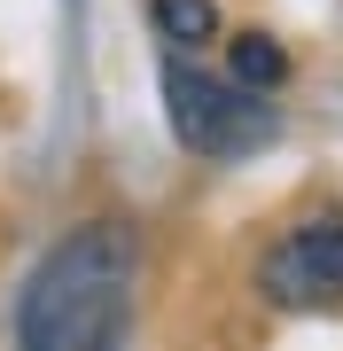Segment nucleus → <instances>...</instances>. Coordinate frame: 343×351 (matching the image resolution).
Wrapping results in <instances>:
<instances>
[{
    "label": "nucleus",
    "instance_id": "f257e3e1",
    "mask_svg": "<svg viewBox=\"0 0 343 351\" xmlns=\"http://www.w3.org/2000/svg\"><path fill=\"white\" fill-rule=\"evenodd\" d=\"M133 281L140 242L125 219H86L63 234L16 304V343L24 351H110L133 328Z\"/></svg>",
    "mask_w": 343,
    "mask_h": 351
},
{
    "label": "nucleus",
    "instance_id": "f03ea898",
    "mask_svg": "<svg viewBox=\"0 0 343 351\" xmlns=\"http://www.w3.org/2000/svg\"><path fill=\"white\" fill-rule=\"evenodd\" d=\"M164 110H172L179 149H195V156H211V164L257 156V149L281 141L273 94H250V86H234V78H211V71L179 63V55L164 63Z\"/></svg>",
    "mask_w": 343,
    "mask_h": 351
},
{
    "label": "nucleus",
    "instance_id": "7ed1b4c3",
    "mask_svg": "<svg viewBox=\"0 0 343 351\" xmlns=\"http://www.w3.org/2000/svg\"><path fill=\"white\" fill-rule=\"evenodd\" d=\"M257 289H266V304H281V313H328V304H343V211L296 219L266 250Z\"/></svg>",
    "mask_w": 343,
    "mask_h": 351
},
{
    "label": "nucleus",
    "instance_id": "20e7f679",
    "mask_svg": "<svg viewBox=\"0 0 343 351\" xmlns=\"http://www.w3.org/2000/svg\"><path fill=\"white\" fill-rule=\"evenodd\" d=\"M227 78L250 86V94H281L289 86V47L273 32H234L227 39Z\"/></svg>",
    "mask_w": 343,
    "mask_h": 351
},
{
    "label": "nucleus",
    "instance_id": "39448f33",
    "mask_svg": "<svg viewBox=\"0 0 343 351\" xmlns=\"http://www.w3.org/2000/svg\"><path fill=\"white\" fill-rule=\"evenodd\" d=\"M149 16H156V39L179 55L218 39V0H149Z\"/></svg>",
    "mask_w": 343,
    "mask_h": 351
}]
</instances>
